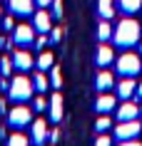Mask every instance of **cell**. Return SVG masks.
<instances>
[{"label":"cell","instance_id":"1","mask_svg":"<svg viewBox=\"0 0 142 146\" xmlns=\"http://www.w3.org/2000/svg\"><path fill=\"white\" fill-rule=\"evenodd\" d=\"M140 23L137 20H132V17H125V20H120L117 27L112 30V42L117 47H135L137 42H140Z\"/></svg>","mask_w":142,"mask_h":146},{"label":"cell","instance_id":"2","mask_svg":"<svg viewBox=\"0 0 142 146\" xmlns=\"http://www.w3.org/2000/svg\"><path fill=\"white\" fill-rule=\"evenodd\" d=\"M35 94V87H32V77H25V74H15L10 79V87H8V97L15 104H25V102L32 99Z\"/></svg>","mask_w":142,"mask_h":146},{"label":"cell","instance_id":"3","mask_svg":"<svg viewBox=\"0 0 142 146\" xmlns=\"http://www.w3.org/2000/svg\"><path fill=\"white\" fill-rule=\"evenodd\" d=\"M115 67H117L120 77H135V74L142 69L140 54H135V52H125V54H120V60L115 62Z\"/></svg>","mask_w":142,"mask_h":146},{"label":"cell","instance_id":"4","mask_svg":"<svg viewBox=\"0 0 142 146\" xmlns=\"http://www.w3.org/2000/svg\"><path fill=\"white\" fill-rule=\"evenodd\" d=\"M8 124L13 129H25L32 124V111L25 104H15V107L8 111Z\"/></svg>","mask_w":142,"mask_h":146},{"label":"cell","instance_id":"5","mask_svg":"<svg viewBox=\"0 0 142 146\" xmlns=\"http://www.w3.org/2000/svg\"><path fill=\"white\" fill-rule=\"evenodd\" d=\"M140 134H142V124L137 119H132V121H120L117 129H115V139L117 141H130V139H137Z\"/></svg>","mask_w":142,"mask_h":146},{"label":"cell","instance_id":"6","mask_svg":"<svg viewBox=\"0 0 142 146\" xmlns=\"http://www.w3.org/2000/svg\"><path fill=\"white\" fill-rule=\"evenodd\" d=\"M13 42L17 47H28V45H35V27L32 25H17L13 30Z\"/></svg>","mask_w":142,"mask_h":146},{"label":"cell","instance_id":"7","mask_svg":"<svg viewBox=\"0 0 142 146\" xmlns=\"http://www.w3.org/2000/svg\"><path fill=\"white\" fill-rule=\"evenodd\" d=\"M35 67V60H32L30 52H25V47H17L15 52H13V69L17 72H28V69Z\"/></svg>","mask_w":142,"mask_h":146},{"label":"cell","instance_id":"8","mask_svg":"<svg viewBox=\"0 0 142 146\" xmlns=\"http://www.w3.org/2000/svg\"><path fill=\"white\" fill-rule=\"evenodd\" d=\"M8 10L15 17H28L35 13V0H8Z\"/></svg>","mask_w":142,"mask_h":146},{"label":"cell","instance_id":"9","mask_svg":"<svg viewBox=\"0 0 142 146\" xmlns=\"http://www.w3.org/2000/svg\"><path fill=\"white\" fill-rule=\"evenodd\" d=\"M47 124H45V119H35V121L30 124V141L35 146H42L47 141Z\"/></svg>","mask_w":142,"mask_h":146},{"label":"cell","instance_id":"10","mask_svg":"<svg viewBox=\"0 0 142 146\" xmlns=\"http://www.w3.org/2000/svg\"><path fill=\"white\" fill-rule=\"evenodd\" d=\"M142 111H140V104H135V102H122L120 104V109L115 111V116H117V121H132V119H137Z\"/></svg>","mask_w":142,"mask_h":146},{"label":"cell","instance_id":"11","mask_svg":"<svg viewBox=\"0 0 142 146\" xmlns=\"http://www.w3.org/2000/svg\"><path fill=\"white\" fill-rule=\"evenodd\" d=\"M135 94H137V82H135V77H122L117 82V97L122 102L132 99Z\"/></svg>","mask_w":142,"mask_h":146},{"label":"cell","instance_id":"12","mask_svg":"<svg viewBox=\"0 0 142 146\" xmlns=\"http://www.w3.org/2000/svg\"><path fill=\"white\" fill-rule=\"evenodd\" d=\"M117 109V97L115 94H100L97 102H95V111L97 114H110Z\"/></svg>","mask_w":142,"mask_h":146},{"label":"cell","instance_id":"13","mask_svg":"<svg viewBox=\"0 0 142 146\" xmlns=\"http://www.w3.org/2000/svg\"><path fill=\"white\" fill-rule=\"evenodd\" d=\"M95 62H97V67H107V64H112V62H115V52H112V47L105 45V42H100L97 50H95Z\"/></svg>","mask_w":142,"mask_h":146},{"label":"cell","instance_id":"14","mask_svg":"<svg viewBox=\"0 0 142 146\" xmlns=\"http://www.w3.org/2000/svg\"><path fill=\"white\" fill-rule=\"evenodd\" d=\"M95 87H97V92H110L112 87H115V77H112V72H107L105 67H100L97 77H95Z\"/></svg>","mask_w":142,"mask_h":146},{"label":"cell","instance_id":"15","mask_svg":"<svg viewBox=\"0 0 142 146\" xmlns=\"http://www.w3.org/2000/svg\"><path fill=\"white\" fill-rule=\"evenodd\" d=\"M32 27L38 32H50L52 30V25H50V13H45L42 8H40L38 13H32Z\"/></svg>","mask_w":142,"mask_h":146},{"label":"cell","instance_id":"16","mask_svg":"<svg viewBox=\"0 0 142 146\" xmlns=\"http://www.w3.org/2000/svg\"><path fill=\"white\" fill-rule=\"evenodd\" d=\"M47 111H50V119H52V121H60V119H63V97H60V92H55L50 97Z\"/></svg>","mask_w":142,"mask_h":146},{"label":"cell","instance_id":"17","mask_svg":"<svg viewBox=\"0 0 142 146\" xmlns=\"http://www.w3.org/2000/svg\"><path fill=\"white\" fill-rule=\"evenodd\" d=\"M115 0H97V15L100 20H112L115 17Z\"/></svg>","mask_w":142,"mask_h":146},{"label":"cell","instance_id":"18","mask_svg":"<svg viewBox=\"0 0 142 146\" xmlns=\"http://www.w3.org/2000/svg\"><path fill=\"white\" fill-rule=\"evenodd\" d=\"M117 8H120V13H125V15H135V13H140L142 0H117Z\"/></svg>","mask_w":142,"mask_h":146},{"label":"cell","instance_id":"19","mask_svg":"<svg viewBox=\"0 0 142 146\" xmlns=\"http://www.w3.org/2000/svg\"><path fill=\"white\" fill-rule=\"evenodd\" d=\"M35 67L42 69V72H50V69L55 67V57H52V52H40V57L35 60Z\"/></svg>","mask_w":142,"mask_h":146},{"label":"cell","instance_id":"20","mask_svg":"<svg viewBox=\"0 0 142 146\" xmlns=\"http://www.w3.org/2000/svg\"><path fill=\"white\" fill-rule=\"evenodd\" d=\"M32 87H35V92H47V87H50V82H47V77H45V72L42 69H38L35 74H32Z\"/></svg>","mask_w":142,"mask_h":146},{"label":"cell","instance_id":"21","mask_svg":"<svg viewBox=\"0 0 142 146\" xmlns=\"http://www.w3.org/2000/svg\"><path fill=\"white\" fill-rule=\"evenodd\" d=\"M97 40L100 42H107V40H112V27H110V20H100V25H97Z\"/></svg>","mask_w":142,"mask_h":146},{"label":"cell","instance_id":"22","mask_svg":"<svg viewBox=\"0 0 142 146\" xmlns=\"http://www.w3.org/2000/svg\"><path fill=\"white\" fill-rule=\"evenodd\" d=\"M95 129H97V134H105V131L112 129V119L107 114H100L97 116V121H95Z\"/></svg>","mask_w":142,"mask_h":146},{"label":"cell","instance_id":"23","mask_svg":"<svg viewBox=\"0 0 142 146\" xmlns=\"http://www.w3.org/2000/svg\"><path fill=\"white\" fill-rule=\"evenodd\" d=\"M8 146H32V141H30L28 136H25V134L15 131V134H13V136L8 139Z\"/></svg>","mask_w":142,"mask_h":146},{"label":"cell","instance_id":"24","mask_svg":"<svg viewBox=\"0 0 142 146\" xmlns=\"http://www.w3.org/2000/svg\"><path fill=\"white\" fill-rule=\"evenodd\" d=\"M50 87H52V89H60V87H63V74H60L57 67L50 69Z\"/></svg>","mask_w":142,"mask_h":146},{"label":"cell","instance_id":"25","mask_svg":"<svg viewBox=\"0 0 142 146\" xmlns=\"http://www.w3.org/2000/svg\"><path fill=\"white\" fill-rule=\"evenodd\" d=\"M13 69V57H0V74H10Z\"/></svg>","mask_w":142,"mask_h":146},{"label":"cell","instance_id":"26","mask_svg":"<svg viewBox=\"0 0 142 146\" xmlns=\"http://www.w3.org/2000/svg\"><path fill=\"white\" fill-rule=\"evenodd\" d=\"M47 107H50V102H47L42 94H40V97H35V111H45Z\"/></svg>","mask_w":142,"mask_h":146},{"label":"cell","instance_id":"27","mask_svg":"<svg viewBox=\"0 0 142 146\" xmlns=\"http://www.w3.org/2000/svg\"><path fill=\"white\" fill-rule=\"evenodd\" d=\"M95 146H112V139L107 134H100V136L95 139Z\"/></svg>","mask_w":142,"mask_h":146},{"label":"cell","instance_id":"28","mask_svg":"<svg viewBox=\"0 0 142 146\" xmlns=\"http://www.w3.org/2000/svg\"><path fill=\"white\" fill-rule=\"evenodd\" d=\"M50 32H52V35H50V40H52V42H60V40H63V27H55V30H50Z\"/></svg>","mask_w":142,"mask_h":146},{"label":"cell","instance_id":"29","mask_svg":"<svg viewBox=\"0 0 142 146\" xmlns=\"http://www.w3.org/2000/svg\"><path fill=\"white\" fill-rule=\"evenodd\" d=\"M52 15H63V3H60V0H52Z\"/></svg>","mask_w":142,"mask_h":146},{"label":"cell","instance_id":"30","mask_svg":"<svg viewBox=\"0 0 142 146\" xmlns=\"http://www.w3.org/2000/svg\"><path fill=\"white\" fill-rule=\"evenodd\" d=\"M3 27H5V30H15V20H13V17H5V20H3Z\"/></svg>","mask_w":142,"mask_h":146},{"label":"cell","instance_id":"31","mask_svg":"<svg viewBox=\"0 0 142 146\" xmlns=\"http://www.w3.org/2000/svg\"><path fill=\"white\" fill-rule=\"evenodd\" d=\"M45 42H47V37H45V35H42V32H40V37L35 40V47H38V50H40V47L45 45Z\"/></svg>","mask_w":142,"mask_h":146},{"label":"cell","instance_id":"32","mask_svg":"<svg viewBox=\"0 0 142 146\" xmlns=\"http://www.w3.org/2000/svg\"><path fill=\"white\" fill-rule=\"evenodd\" d=\"M120 146H142L137 139H130V141H120Z\"/></svg>","mask_w":142,"mask_h":146},{"label":"cell","instance_id":"33","mask_svg":"<svg viewBox=\"0 0 142 146\" xmlns=\"http://www.w3.org/2000/svg\"><path fill=\"white\" fill-rule=\"evenodd\" d=\"M35 5L38 8H47V5H52V0H35Z\"/></svg>","mask_w":142,"mask_h":146},{"label":"cell","instance_id":"34","mask_svg":"<svg viewBox=\"0 0 142 146\" xmlns=\"http://www.w3.org/2000/svg\"><path fill=\"white\" fill-rule=\"evenodd\" d=\"M60 139V131H50V141H57Z\"/></svg>","mask_w":142,"mask_h":146},{"label":"cell","instance_id":"35","mask_svg":"<svg viewBox=\"0 0 142 146\" xmlns=\"http://www.w3.org/2000/svg\"><path fill=\"white\" fill-rule=\"evenodd\" d=\"M137 99L142 102V82H140V84H137Z\"/></svg>","mask_w":142,"mask_h":146},{"label":"cell","instance_id":"36","mask_svg":"<svg viewBox=\"0 0 142 146\" xmlns=\"http://www.w3.org/2000/svg\"><path fill=\"white\" fill-rule=\"evenodd\" d=\"M3 45H5V42H3V37H0V47H3Z\"/></svg>","mask_w":142,"mask_h":146},{"label":"cell","instance_id":"37","mask_svg":"<svg viewBox=\"0 0 142 146\" xmlns=\"http://www.w3.org/2000/svg\"><path fill=\"white\" fill-rule=\"evenodd\" d=\"M140 52H142V42H140Z\"/></svg>","mask_w":142,"mask_h":146},{"label":"cell","instance_id":"38","mask_svg":"<svg viewBox=\"0 0 142 146\" xmlns=\"http://www.w3.org/2000/svg\"><path fill=\"white\" fill-rule=\"evenodd\" d=\"M0 17H3V10H0Z\"/></svg>","mask_w":142,"mask_h":146},{"label":"cell","instance_id":"39","mask_svg":"<svg viewBox=\"0 0 142 146\" xmlns=\"http://www.w3.org/2000/svg\"><path fill=\"white\" fill-rule=\"evenodd\" d=\"M140 111H142V107H140Z\"/></svg>","mask_w":142,"mask_h":146}]
</instances>
